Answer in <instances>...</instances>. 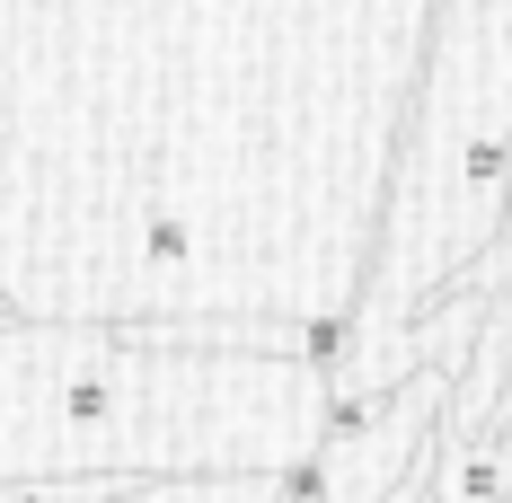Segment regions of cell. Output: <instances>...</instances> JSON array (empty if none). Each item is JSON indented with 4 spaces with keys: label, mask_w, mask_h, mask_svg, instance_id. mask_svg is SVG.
<instances>
[{
    "label": "cell",
    "mask_w": 512,
    "mask_h": 503,
    "mask_svg": "<svg viewBox=\"0 0 512 503\" xmlns=\"http://www.w3.org/2000/svg\"><path fill=\"white\" fill-rule=\"evenodd\" d=\"M115 503H283V468H195V477H142Z\"/></svg>",
    "instance_id": "6da1fadb"
},
{
    "label": "cell",
    "mask_w": 512,
    "mask_h": 503,
    "mask_svg": "<svg viewBox=\"0 0 512 503\" xmlns=\"http://www.w3.org/2000/svg\"><path fill=\"white\" fill-rule=\"evenodd\" d=\"M133 477H0V503H115Z\"/></svg>",
    "instance_id": "7a4b0ae2"
},
{
    "label": "cell",
    "mask_w": 512,
    "mask_h": 503,
    "mask_svg": "<svg viewBox=\"0 0 512 503\" xmlns=\"http://www.w3.org/2000/svg\"><path fill=\"white\" fill-rule=\"evenodd\" d=\"M142 248H151V265H186L195 239H186V221H177V212H151V221H142Z\"/></svg>",
    "instance_id": "3957f363"
},
{
    "label": "cell",
    "mask_w": 512,
    "mask_h": 503,
    "mask_svg": "<svg viewBox=\"0 0 512 503\" xmlns=\"http://www.w3.org/2000/svg\"><path fill=\"white\" fill-rule=\"evenodd\" d=\"M504 503H512V495H504Z\"/></svg>",
    "instance_id": "277c9868"
}]
</instances>
